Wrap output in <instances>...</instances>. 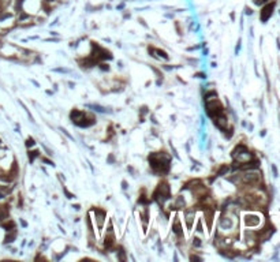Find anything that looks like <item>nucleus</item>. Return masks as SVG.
I'll return each instance as SVG.
<instances>
[{"mask_svg": "<svg viewBox=\"0 0 280 262\" xmlns=\"http://www.w3.org/2000/svg\"><path fill=\"white\" fill-rule=\"evenodd\" d=\"M149 163L154 172L165 173L170 169V159L161 153H153L149 156Z\"/></svg>", "mask_w": 280, "mask_h": 262, "instance_id": "f257e3e1", "label": "nucleus"}, {"mask_svg": "<svg viewBox=\"0 0 280 262\" xmlns=\"http://www.w3.org/2000/svg\"><path fill=\"white\" fill-rule=\"evenodd\" d=\"M70 116H71V120L74 122L77 126H79V127H88V126H90V123L86 122V120H90V122L94 123L93 118H88V115L85 112L77 111V109H74Z\"/></svg>", "mask_w": 280, "mask_h": 262, "instance_id": "f03ea898", "label": "nucleus"}, {"mask_svg": "<svg viewBox=\"0 0 280 262\" xmlns=\"http://www.w3.org/2000/svg\"><path fill=\"white\" fill-rule=\"evenodd\" d=\"M154 200L159 202V204H164V201L170 200V186L167 183H163V184L159 186V188L154 192Z\"/></svg>", "mask_w": 280, "mask_h": 262, "instance_id": "7ed1b4c3", "label": "nucleus"}, {"mask_svg": "<svg viewBox=\"0 0 280 262\" xmlns=\"http://www.w3.org/2000/svg\"><path fill=\"white\" fill-rule=\"evenodd\" d=\"M273 7H275V3H272V4H268L266 7H264L262 12H261V19H262V21H266V19H268L270 15H272Z\"/></svg>", "mask_w": 280, "mask_h": 262, "instance_id": "20e7f679", "label": "nucleus"}, {"mask_svg": "<svg viewBox=\"0 0 280 262\" xmlns=\"http://www.w3.org/2000/svg\"><path fill=\"white\" fill-rule=\"evenodd\" d=\"M174 232L175 233H178V235H179L180 233V224H179V221H175V224H174Z\"/></svg>", "mask_w": 280, "mask_h": 262, "instance_id": "39448f33", "label": "nucleus"}, {"mask_svg": "<svg viewBox=\"0 0 280 262\" xmlns=\"http://www.w3.org/2000/svg\"><path fill=\"white\" fill-rule=\"evenodd\" d=\"M193 244H196V246H201V242H200V239H193Z\"/></svg>", "mask_w": 280, "mask_h": 262, "instance_id": "423d86ee", "label": "nucleus"}, {"mask_svg": "<svg viewBox=\"0 0 280 262\" xmlns=\"http://www.w3.org/2000/svg\"><path fill=\"white\" fill-rule=\"evenodd\" d=\"M33 145H34V142H33L31 138H30V139H27V146H33Z\"/></svg>", "mask_w": 280, "mask_h": 262, "instance_id": "0eeeda50", "label": "nucleus"}]
</instances>
